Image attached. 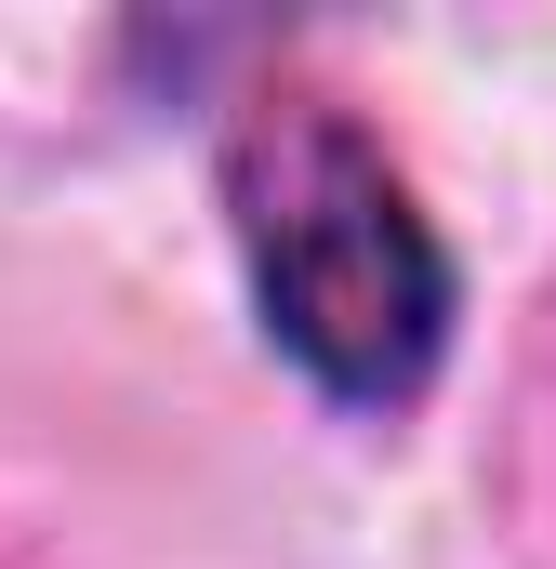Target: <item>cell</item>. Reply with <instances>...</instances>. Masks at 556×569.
Masks as SVG:
<instances>
[{"instance_id":"obj_1","label":"cell","mask_w":556,"mask_h":569,"mask_svg":"<svg viewBox=\"0 0 556 569\" xmlns=\"http://www.w3.org/2000/svg\"><path fill=\"white\" fill-rule=\"evenodd\" d=\"M226 186H239L266 331L345 398H411L450 331V266H437L424 212L398 199V172L331 107H266L226 159Z\"/></svg>"}]
</instances>
